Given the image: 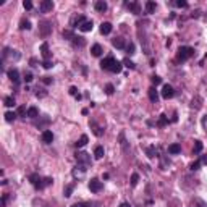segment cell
I'll return each instance as SVG.
<instances>
[{"mask_svg":"<svg viewBox=\"0 0 207 207\" xmlns=\"http://www.w3.org/2000/svg\"><path fill=\"white\" fill-rule=\"evenodd\" d=\"M104 154H105V151H104L102 146H97V147L94 149V157L97 159V160H101V159L104 157Z\"/></svg>","mask_w":207,"mask_h":207,"instance_id":"obj_20","label":"cell"},{"mask_svg":"<svg viewBox=\"0 0 207 207\" xmlns=\"http://www.w3.org/2000/svg\"><path fill=\"white\" fill-rule=\"evenodd\" d=\"M23 7H25L26 10H31V8H33V2H29V0H25V2H23Z\"/></svg>","mask_w":207,"mask_h":207,"instance_id":"obj_44","label":"cell"},{"mask_svg":"<svg viewBox=\"0 0 207 207\" xmlns=\"http://www.w3.org/2000/svg\"><path fill=\"white\" fill-rule=\"evenodd\" d=\"M76 162L79 165H83V167H88L89 164H91V155L88 152H76Z\"/></svg>","mask_w":207,"mask_h":207,"instance_id":"obj_2","label":"cell"},{"mask_svg":"<svg viewBox=\"0 0 207 207\" xmlns=\"http://www.w3.org/2000/svg\"><path fill=\"white\" fill-rule=\"evenodd\" d=\"M73 42L76 44V46H79V47H81V46H84V39H83V37H76V36H75Z\"/></svg>","mask_w":207,"mask_h":207,"instance_id":"obj_37","label":"cell"},{"mask_svg":"<svg viewBox=\"0 0 207 207\" xmlns=\"http://www.w3.org/2000/svg\"><path fill=\"white\" fill-rule=\"evenodd\" d=\"M33 79H34L33 73H29V71H28V73H25V81H26V83H31Z\"/></svg>","mask_w":207,"mask_h":207,"instance_id":"obj_43","label":"cell"},{"mask_svg":"<svg viewBox=\"0 0 207 207\" xmlns=\"http://www.w3.org/2000/svg\"><path fill=\"white\" fill-rule=\"evenodd\" d=\"M42 83H44V84H52V78L50 76H44L42 78Z\"/></svg>","mask_w":207,"mask_h":207,"instance_id":"obj_47","label":"cell"},{"mask_svg":"<svg viewBox=\"0 0 207 207\" xmlns=\"http://www.w3.org/2000/svg\"><path fill=\"white\" fill-rule=\"evenodd\" d=\"M52 8H54V2H52V0H42V2H41V12L42 13L52 12Z\"/></svg>","mask_w":207,"mask_h":207,"instance_id":"obj_6","label":"cell"},{"mask_svg":"<svg viewBox=\"0 0 207 207\" xmlns=\"http://www.w3.org/2000/svg\"><path fill=\"white\" fill-rule=\"evenodd\" d=\"M36 63H37L36 58H31V65H33V67H36Z\"/></svg>","mask_w":207,"mask_h":207,"instance_id":"obj_50","label":"cell"},{"mask_svg":"<svg viewBox=\"0 0 207 207\" xmlns=\"http://www.w3.org/2000/svg\"><path fill=\"white\" fill-rule=\"evenodd\" d=\"M167 123H168V117L165 115V113H162V115L159 117V122H157V125H159V126H165Z\"/></svg>","mask_w":207,"mask_h":207,"instance_id":"obj_23","label":"cell"},{"mask_svg":"<svg viewBox=\"0 0 207 207\" xmlns=\"http://www.w3.org/2000/svg\"><path fill=\"white\" fill-rule=\"evenodd\" d=\"M113 47H117V49H125V41L122 39V37H115V39L112 41Z\"/></svg>","mask_w":207,"mask_h":207,"instance_id":"obj_18","label":"cell"},{"mask_svg":"<svg viewBox=\"0 0 207 207\" xmlns=\"http://www.w3.org/2000/svg\"><path fill=\"white\" fill-rule=\"evenodd\" d=\"M16 113H18V117H28V110L25 105H20L18 110H16Z\"/></svg>","mask_w":207,"mask_h":207,"instance_id":"obj_24","label":"cell"},{"mask_svg":"<svg viewBox=\"0 0 207 207\" xmlns=\"http://www.w3.org/2000/svg\"><path fill=\"white\" fill-rule=\"evenodd\" d=\"M102 181H99V180H96V178H92L91 181H89V189H91L92 193H99L102 189Z\"/></svg>","mask_w":207,"mask_h":207,"instance_id":"obj_5","label":"cell"},{"mask_svg":"<svg viewBox=\"0 0 207 207\" xmlns=\"http://www.w3.org/2000/svg\"><path fill=\"white\" fill-rule=\"evenodd\" d=\"M193 54H194V49H193V47H180V50H178V60L185 62V60H188L189 57H193Z\"/></svg>","mask_w":207,"mask_h":207,"instance_id":"obj_1","label":"cell"},{"mask_svg":"<svg viewBox=\"0 0 207 207\" xmlns=\"http://www.w3.org/2000/svg\"><path fill=\"white\" fill-rule=\"evenodd\" d=\"M86 21V18L83 15H79V16H73L71 18V21H70V26L71 28H81V25Z\"/></svg>","mask_w":207,"mask_h":207,"instance_id":"obj_7","label":"cell"},{"mask_svg":"<svg viewBox=\"0 0 207 207\" xmlns=\"http://www.w3.org/2000/svg\"><path fill=\"white\" fill-rule=\"evenodd\" d=\"M29 181H31V183H33V185H34V186H36V185H37V183H39V181H41V178H39V175H37V173H33V175H31V177H29Z\"/></svg>","mask_w":207,"mask_h":207,"instance_id":"obj_31","label":"cell"},{"mask_svg":"<svg viewBox=\"0 0 207 207\" xmlns=\"http://www.w3.org/2000/svg\"><path fill=\"white\" fill-rule=\"evenodd\" d=\"M122 70H123V63H122V62H118V60H115V63L112 65L110 71H112V73H120Z\"/></svg>","mask_w":207,"mask_h":207,"instance_id":"obj_16","label":"cell"},{"mask_svg":"<svg viewBox=\"0 0 207 207\" xmlns=\"http://www.w3.org/2000/svg\"><path fill=\"white\" fill-rule=\"evenodd\" d=\"M122 63H123V65H125V67H126V68H130V70H133V68H134V67H136V65H134V63H133V62H131V60H130V58H125V60H123V62H122Z\"/></svg>","mask_w":207,"mask_h":207,"instance_id":"obj_33","label":"cell"},{"mask_svg":"<svg viewBox=\"0 0 207 207\" xmlns=\"http://www.w3.org/2000/svg\"><path fill=\"white\" fill-rule=\"evenodd\" d=\"M5 105H7V107H15V105H16L15 97H5Z\"/></svg>","mask_w":207,"mask_h":207,"instance_id":"obj_32","label":"cell"},{"mask_svg":"<svg viewBox=\"0 0 207 207\" xmlns=\"http://www.w3.org/2000/svg\"><path fill=\"white\" fill-rule=\"evenodd\" d=\"M202 147H204V146H202L201 141H196V144H194V151H193V152H194V154H201V152H202Z\"/></svg>","mask_w":207,"mask_h":207,"instance_id":"obj_27","label":"cell"},{"mask_svg":"<svg viewBox=\"0 0 207 207\" xmlns=\"http://www.w3.org/2000/svg\"><path fill=\"white\" fill-rule=\"evenodd\" d=\"M126 52H128L130 55H133V54H134V44H133V42H130L128 46H126Z\"/></svg>","mask_w":207,"mask_h":207,"instance_id":"obj_40","label":"cell"},{"mask_svg":"<svg viewBox=\"0 0 207 207\" xmlns=\"http://www.w3.org/2000/svg\"><path fill=\"white\" fill-rule=\"evenodd\" d=\"M101 33L102 34H110L112 33V23H109V21L102 23L101 25Z\"/></svg>","mask_w":207,"mask_h":207,"instance_id":"obj_15","label":"cell"},{"mask_svg":"<svg viewBox=\"0 0 207 207\" xmlns=\"http://www.w3.org/2000/svg\"><path fill=\"white\" fill-rule=\"evenodd\" d=\"M175 96V89L173 86L170 84H164V88H162V97L164 99H172Z\"/></svg>","mask_w":207,"mask_h":207,"instance_id":"obj_3","label":"cell"},{"mask_svg":"<svg viewBox=\"0 0 207 207\" xmlns=\"http://www.w3.org/2000/svg\"><path fill=\"white\" fill-rule=\"evenodd\" d=\"M71 207H86V204H83V202H76V204H73Z\"/></svg>","mask_w":207,"mask_h":207,"instance_id":"obj_48","label":"cell"},{"mask_svg":"<svg viewBox=\"0 0 207 207\" xmlns=\"http://www.w3.org/2000/svg\"><path fill=\"white\" fill-rule=\"evenodd\" d=\"M42 67L46 68V70H50V68L54 67V63H52L50 60H44V62H42Z\"/></svg>","mask_w":207,"mask_h":207,"instance_id":"obj_39","label":"cell"},{"mask_svg":"<svg viewBox=\"0 0 207 207\" xmlns=\"http://www.w3.org/2000/svg\"><path fill=\"white\" fill-rule=\"evenodd\" d=\"M177 7H180V8H186V7H188V3H186L185 0H178V2H177Z\"/></svg>","mask_w":207,"mask_h":207,"instance_id":"obj_46","label":"cell"},{"mask_svg":"<svg viewBox=\"0 0 207 207\" xmlns=\"http://www.w3.org/2000/svg\"><path fill=\"white\" fill-rule=\"evenodd\" d=\"M63 37H68L70 41L75 39V36H73V33H71V31H63Z\"/></svg>","mask_w":207,"mask_h":207,"instance_id":"obj_42","label":"cell"},{"mask_svg":"<svg viewBox=\"0 0 207 207\" xmlns=\"http://www.w3.org/2000/svg\"><path fill=\"white\" fill-rule=\"evenodd\" d=\"M147 155H149L151 159L157 157V151H155V147H149V149H147Z\"/></svg>","mask_w":207,"mask_h":207,"instance_id":"obj_35","label":"cell"},{"mask_svg":"<svg viewBox=\"0 0 207 207\" xmlns=\"http://www.w3.org/2000/svg\"><path fill=\"white\" fill-rule=\"evenodd\" d=\"M91 52H92V55H94V57H101L102 55V47L99 46V44H94V46L91 47Z\"/></svg>","mask_w":207,"mask_h":207,"instance_id":"obj_19","label":"cell"},{"mask_svg":"<svg viewBox=\"0 0 207 207\" xmlns=\"http://www.w3.org/2000/svg\"><path fill=\"white\" fill-rule=\"evenodd\" d=\"M138 181H139V175H138V173H133V175H131V186H136Z\"/></svg>","mask_w":207,"mask_h":207,"instance_id":"obj_34","label":"cell"},{"mask_svg":"<svg viewBox=\"0 0 207 207\" xmlns=\"http://www.w3.org/2000/svg\"><path fill=\"white\" fill-rule=\"evenodd\" d=\"M146 12L147 13H154L155 12V3L154 2H146Z\"/></svg>","mask_w":207,"mask_h":207,"instance_id":"obj_28","label":"cell"},{"mask_svg":"<svg viewBox=\"0 0 207 207\" xmlns=\"http://www.w3.org/2000/svg\"><path fill=\"white\" fill-rule=\"evenodd\" d=\"M88 141H89V138L86 136V134H83V136L76 141V144H75V146H76V147H84L86 144H88Z\"/></svg>","mask_w":207,"mask_h":207,"instance_id":"obj_21","label":"cell"},{"mask_svg":"<svg viewBox=\"0 0 207 207\" xmlns=\"http://www.w3.org/2000/svg\"><path fill=\"white\" fill-rule=\"evenodd\" d=\"M151 81H152V84L157 86V84H160V83H162V78H160V76H157V75H154V76L151 78Z\"/></svg>","mask_w":207,"mask_h":207,"instance_id":"obj_36","label":"cell"},{"mask_svg":"<svg viewBox=\"0 0 207 207\" xmlns=\"http://www.w3.org/2000/svg\"><path fill=\"white\" fill-rule=\"evenodd\" d=\"M7 75H8V78L12 79L15 84H20V71L16 70V68H10V70L7 71Z\"/></svg>","mask_w":207,"mask_h":207,"instance_id":"obj_4","label":"cell"},{"mask_svg":"<svg viewBox=\"0 0 207 207\" xmlns=\"http://www.w3.org/2000/svg\"><path fill=\"white\" fill-rule=\"evenodd\" d=\"M16 117H18V113H15V112H7L5 113V120H7V122H13Z\"/></svg>","mask_w":207,"mask_h":207,"instance_id":"obj_25","label":"cell"},{"mask_svg":"<svg viewBox=\"0 0 207 207\" xmlns=\"http://www.w3.org/2000/svg\"><path fill=\"white\" fill-rule=\"evenodd\" d=\"M126 7H128L133 13H136V15H139V13H141V7H139V3H138V2H130V3H126Z\"/></svg>","mask_w":207,"mask_h":207,"instance_id":"obj_12","label":"cell"},{"mask_svg":"<svg viewBox=\"0 0 207 207\" xmlns=\"http://www.w3.org/2000/svg\"><path fill=\"white\" fill-rule=\"evenodd\" d=\"M180 152H181V146H180V144H170V146H168V154L177 155Z\"/></svg>","mask_w":207,"mask_h":207,"instance_id":"obj_14","label":"cell"},{"mask_svg":"<svg viewBox=\"0 0 207 207\" xmlns=\"http://www.w3.org/2000/svg\"><path fill=\"white\" fill-rule=\"evenodd\" d=\"M20 28H21V29H31V21L29 20H21Z\"/></svg>","mask_w":207,"mask_h":207,"instance_id":"obj_29","label":"cell"},{"mask_svg":"<svg viewBox=\"0 0 207 207\" xmlns=\"http://www.w3.org/2000/svg\"><path fill=\"white\" fill-rule=\"evenodd\" d=\"M41 52H42L44 60H49V58L52 57V54H50V50H49V44H47V42H44L42 46H41Z\"/></svg>","mask_w":207,"mask_h":207,"instance_id":"obj_10","label":"cell"},{"mask_svg":"<svg viewBox=\"0 0 207 207\" xmlns=\"http://www.w3.org/2000/svg\"><path fill=\"white\" fill-rule=\"evenodd\" d=\"M105 92H107V94H113V92H115V88H113V84H107L105 86Z\"/></svg>","mask_w":207,"mask_h":207,"instance_id":"obj_38","label":"cell"},{"mask_svg":"<svg viewBox=\"0 0 207 207\" xmlns=\"http://www.w3.org/2000/svg\"><path fill=\"white\" fill-rule=\"evenodd\" d=\"M149 99H151V102L157 104V101H159V92H157V89H155V88H151L149 89Z\"/></svg>","mask_w":207,"mask_h":207,"instance_id":"obj_17","label":"cell"},{"mask_svg":"<svg viewBox=\"0 0 207 207\" xmlns=\"http://www.w3.org/2000/svg\"><path fill=\"white\" fill-rule=\"evenodd\" d=\"M81 113H83V115H88L89 110H88V109H83V110H81Z\"/></svg>","mask_w":207,"mask_h":207,"instance_id":"obj_49","label":"cell"},{"mask_svg":"<svg viewBox=\"0 0 207 207\" xmlns=\"http://www.w3.org/2000/svg\"><path fill=\"white\" fill-rule=\"evenodd\" d=\"M120 207H131V206L128 204V202H123V204H122V206H120Z\"/></svg>","mask_w":207,"mask_h":207,"instance_id":"obj_51","label":"cell"},{"mask_svg":"<svg viewBox=\"0 0 207 207\" xmlns=\"http://www.w3.org/2000/svg\"><path fill=\"white\" fill-rule=\"evenodd\" d=\"M199 167H201V162L199 160H196V162H193L191 164V170L194 172V170H199Z\"/></svg>","mask_w":207,"mask_h":207,"instance_id":"obj_41","label":"cell"},{"mask_svg":"<svg viewBox=\"0 0 207 207\" xmlns=\"http://www.w3.org/2000/svg\"><path fill=\"white\" fill-rule=\"evenodd\" d=\"M7 201H8V194H3L2 196V202H0V207H5Z\"/></svg>","mask_w":207,"mask_h":207,"instance_id":"obj_45","label":"cell"},{"mask_svg":"<svg viewBox=\"0 0 207 207\" xmlns=\"http://www.w3.org/2000/svg\"><path fill=\"white\" fill-rule=\"evenodd\" d=\"M94 8L97 10V12L104 13V12L107 10V2H104V0H97V2L94 3Z\"/></svg>","mask_w":207,"mask_h":207,"instance_id":"obj_13","label":"cell"},{"mask_svg":"<svg viewBox=\"0 0 207 207\" xmlns=\"http://www.w3.org/2000/svg\"><path fill=\"white\" fill-rule=\"evenodd\" d=\"M92 28H94L92 21L91 20H86V21L81 25V28H79V31H83V33H89V31H92Z\"/></svg>","mask_w":207,"mask_h":207,"instance_id":"obj_11","label":"cell"},{"mask_svg":"<svg viewBox=\"0 0 207 207\" xmlns=\"http://www.w3.org/2000/svg\"><path fill=\"white\" fill-rule=\"evenodd\" d=\"M91 126H92V128H94L92 131H94V134H96V136H102V134H104L102 128H99V126H96V123H94V122H91Z\"/></svg>","mask_w":207,"mask_h":207,"instance_id":"obj_26","label":"cell"},{"mask_svg":"<svg viewBox=\"0 0 207 207\" xmlns=\"http://www.w3.org/2000/svg\"><path fill=\"white\" fill-rule=\"evenodd\" d=\"M71 193H73V185H68V186H65V191H63L65 198H70V196H71Z\"/></svg>","mask_w":207,"mask_h":207,"instance_id":"obj_30","label":"cell"},{"mask_svg":"<svg viewBox=\"0 0 207 207\" xmlns=\"http://www.w3.org/2000/svg\"><path fill=\"white\" fill-rule=\"evenodd\" d=\"M113 63H115V58H113V57H107V58H104V60L101 62V68H102V70H109L110 71V68H112Z\"/></svg>","mask_w":207,"mask_h":207,"instance_id":"obj_8","label":"cell"},{"mask_svg":"<svg viewBox=\"0 0 207 207\" xmlns=\"http://www.w3.org/2000/svg\"><path fill=\"white\" fill-rule=\"evenodd\" d=\"M42 143H46V144H50L52 141H54V133H52L50 130H46V131H42Z\"/></svg>","mask_w":207,"mask_h":207,"instance_id":"obj_9","label":"cell"},{"mask_svg":"<svg viewBox=\"0 0 207 207\" xmlns=\"http://www.w3.org/2000/svg\"><path fill=\"white\" fill-rule=\"evenodd\" d=\"M28 117H29V118H37V117H39V110H37L36 107H29V109H28Z\"/></svg>","mask_w":207,"mask_h":207,"instance_id":"obj_22","label":"cell"}]
</instances>
